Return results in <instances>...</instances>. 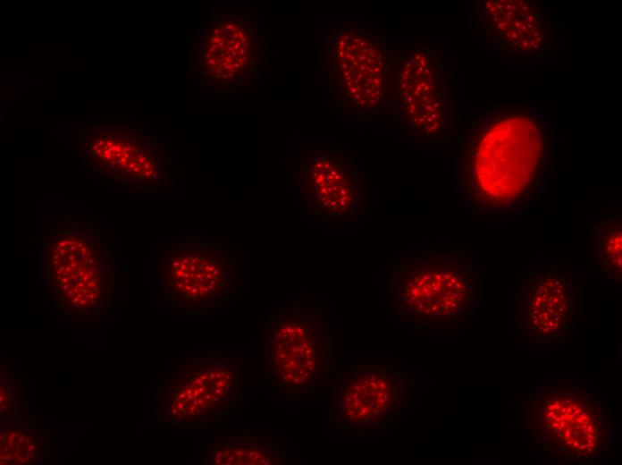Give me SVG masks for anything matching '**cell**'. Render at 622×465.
I'll use <instances>...</instances> for the list:
<instances>
[{"mask_svg": "<svg viewBox=\"0 0 622 465\" xmlns=\"http://www.w3.org/2000/svg\"><path fill=\"white\" fill-rule=\"evenodd\" d=\"M111 164H112V165H114V164H115V162H114V161H111Z\"/></svg>", "mask_w": 622, "mask_h": 465, "instance_id": "obj_25", "label": "cell"}, {"mask_svg": "<svg viewBox=\"0 0 622 465\" xmlns=\"http://www.w3.org/2000/svg\"><path fill=\"white\" fill-rule=\"evenodd\" d=\"M546 134L537 118L502 113L480 118L460 139L456 159L459 197L473 211L509 216L525 211L547 182Z\"/></svg>", "mask_w": 622, "mask_h": 465, "instance_id": "obj_1", "label": "cell"}, {"mask_svg": "<svg viewBox=\"0 0 622 465\" xmlns=\"http://www.w3.org/2000/svg\"><path fill=\"white\" fill-rule=\"evenodd\" d=\"M97 144H98L99 146H104V141H103V140H98Z\"/></svg>", "mask_w": 622, "mask_h": 465, "instance_id": "obj_18", "label": "cell"}, {"mask_svg": "<svg viewBox=\"0 0 622 465\" xmlns=\"http://www.w3.org/2000/svg\"><path fill=\"white\" fill-rule=\"evenodd\" d=\"M621 219L615 218L598 224L591 232L592 253L597 268L614 283H621Z\"/></svg>", "mask_w": 622, "mask_h": 465, "instance_id": "obj_12", "label": "cell"}, {"mask_svg": "<svg viewBox=\"0 0 622 465\" xmlns=\"http://www.w3.org/2000/svg\"><path fill=\"white\" fill-rule=\"evenodd\" d=\"M133 171H134V172H138V171H139V167H135V168L133 169Z\"/></svg>", "mask_w": 622, "mask_h": 465, "instance_id": "obj_23", "label": "cell"}, {"mask_svg": "<svg viewBox=\"0 0 622 465\" xmlns=\"http://www.w3.org/2000/svg\"><path fill=\"white\" fill-rule=\"evenodd\" d=\"M105 159L110 160L111 159V155H108L105 156Z\"/></svg>", "mask_w": 622, "mask_h": 465, "instance_id": "obj_22", "label": "cell"}, {"mask_svg": "<svg viewBox=\"0 0 622 465\" xmlns=\"http://www.w3.org/2000/svg\"><path fill=\"white\" fill-rule=\"evenodd\" d=\"M331 70L340 95L359 111L378 107L387 92V52L369 33L343 30L331 46Z\"/></svg>", "mask_w": 622, "mask_h": 465, "instance_id": "obj_5", "label": "cell"}, {"mask_svg": "<svg viewBox=\"0 0 622 465\" xmlns=\"http://www.w3.org/2000/svg\"><path fill=\"white\" fill-rule=\"evenodd\" d=\"M126 161H127L126 158H122V163H125Z\"/></svg>", "mask_w": 622, "mask_h": 465, "instance_id": "obj_24", "label": "cell"}, {"mask_svg": "<svg viewBox=\"0 0 622 465\" xmlns=\"http://www.w3.org/2000/svg\"><path fill=\"white\" fill-rule=\"evenodd\" d=\"M296 188L316 217L351 218L359 207L360 174L349 155L313 151L302 163Z\"/></svg>", "mask_w": 622, "mask_h": 465, "instance_id": "obj_6", "label": "cell"}, {"mask_svg": "<svg viewBox=\"0 0 622 465\" xmlns=\"http://www.w3.org/2000/svg\"><path fill=\"white\" fill-rule=\"evenodd\" d=\"M395 278L401 312L422 324L452 325L466 317L475 303L474 270L456 255H421L402 263Z\"/></svg>", "mask_w": 622, "mask_h": 465, "instance_id": "obj_3", "label": "cell"}, {"mask_svg": "<svg viewBox=\"0 0 622 465\" xmlns=\"http://www.w3.org/2000/svg\"><path fill=\"white\" fill-rule=\"evenodd\" d=\"M199 55L206 54V72L212 84L234 85L242 81L252 69L254 37L249 25L240 18H222L215 27L206 28Z\"/></svg>", "mask_w": 622, "mask_h": 465, "instance_id": "obj_8", "label": "cell"}, {"mask_svg": "<svg viewBox=\"0 0 622 465\" xmlns=\"http://www.w3.org/2000/svg\"><path fill=\"white\" fill-rule=\"evenodd\" d=\"M103 154H104L105 156H108V155H111L109 148L104 150Z\"/></svg>", "mask_w": 622, "mask_h": 465, "instance_id": "obj_15", "label": "cell"}, {"mask_svg": "<svg viewBox=\"0 0 622 465\" xmlns=\"http://www.w3.org/2000/svg\"><path fill=\"white\" fill-rule=\"evenodd\" d=\"M42 433L16 418H1L0 461L2 465L38 464L45 452Z\"/></svg>", "mask_w": 622, "mask_h": 465, "instance_id": "obj_11", "label": "cell"}, {"mask_svg": "<svg viewBox=\"0 0 622 465\" xmlns=\"http://www.w3.org/2000/svg\"><path fill=\"white\" fill-rule=\"evenodd\" d=\"M116 163H117V164L122 163L121 157H117V158H116Z\"/></svg>", "mask_w": 622, "mask_h": 465, "instance_id": "obj_17", "label": "cell"}, {"mask_svg": "<svg viewBox=\"0 0 622 465\" xmlns=\"http://www.w3.org/2000/svg\"><path fill=\"white\" fill-rule=\"evenodd\" d=\"M347 392L345 406L349 409L345 412L358 422L381 419L393 405L391 381L383 376L371 373L357 377Z\"/></svg>", "mask_w": 622, "mask_h": 465, "instance_id": "obj_10", "label": "cell"}, {"mask_svg": "<svg viewBox=\"0 0 622 465\" xmlns=\"http://www.w3.org/2000/svg\"><path fill=\"white\" fill-rule=\"evenodd\" d=\"M116 156H117V157H121V156H122V153H121V152H116Z\"/></svg>", "mask_w": 622, "mask_h": 465, "instance_id": "obj_21", "label": "cell"}, {"mask_svg": "<svg viewBox=\"0 0 622 465\" xmlns=\"http://www.w3.org/2000/svg\"><path fill=\"white\" fill-rule=\"evenodd\" d=\"M1 418L16 416V378L8 368H1L0 376Z\"/></svg>", "mask_w": 622, "mask_h": 465, "instance_id": "obj_14", "label": "cell"}, {"mask_svg": "<svg viewBox=\"0 0 622 465\" xmlns=\"http://www.w3.org/2000/svg\"><path fill=\"white\" fill-rule=\"evenodd\" d=\"M525 416L534 443L551 460L591 461L610 445L604 403L588 387L547 385L527 402Z\"/></svg>", "mask_w": 622, "mask_h": 465, "instance_id": "obj_2", "label": "cell"}, {"mask_svg": "<svg viewBox=\"0 0 622 465\" xmlns=\"http://www.w3.org/2000/svg\"><path fill=\"white\" fill-rule=\"evenodd\" d=\"M106 146L112 147V146H113V143H112L111 141H107V142H106Z\"/></svg>", "mask_w": 622, "mask_h": 465, "instance_id": "obj_19", "label": "cell"}, {"mask_svg": "<svg viewBox=\"0 0 622 465\" xmlns=\"http://www.w3.org/2000/svg\"><path fill=\"white\" fill-rule=\"evenodd\" d=\"M576 301L571 275L554 267L530 270L518 291V328L531 344L561 341L574 325Z\"/></svg>", "mask_w": 622, "mask_h": 465, "instance_id": "obj_4", "label": "cell"}, {"mask_svg": "<svg viewBox=\"0 0 622 465\" xmlns=\"http://www.w3.org/2000/svg\"><path fill=\"white\" fill-rule=\"evenodd\" d=\"M486 11L503 20L500 22L487 17L492 33L496 34L499 40H505L509 43L510 47L518 50L525 49L526 51L537 47L536 43L541 39L537 38L540 30L534 13L526 4H525L517 20L513 18V11H509L511 17L505 19L497 11L490 9Z\"/></svg>", "mask_w": 622, "mask_h": 465, "instance_id": "obj_13", "label": "cell"}, {"mask_svg": "<svg viewBox=\"0 0 622 465\" xmlns=\"http://www.w3.org/2000/svg\"><path fill=\"white\" fill-rule=\"evenodd\" d=\"M78 246H79V247H81V246H82V243H79Z\"/></svg>", "mask_w": 622, "mask_h": 465, "instance_id": "obj_26", "label": "cell"}, {"mask_svg": "<svg viewBox=\"0 0 622 465\" xmlns=\"http://www.w3.org/2000/svg\"><path fill=\"white\" fill-rule=\"evenodd\" d=\"M103 152H104V150H102V149H97V154H101Z\"/></svg>", "mask_w": 622, "mask_h": 465, "instance_id": "obj_20", "label": "cell"}, {"mask_svg": "<svg viewBox=\"0 0 622 465\" xmlns=\"http://www.w3.org/2000/svg\"><path fill=\"white\" fill-rule=\"evenodd\" d=\"M92 147H93V149H97L99 148V145L97 143H96Z\"/></svg>", "mask_w": 622, "mask_h": 465, "instance_id": "obj_16", "label": "cell"}, {"mask_svg": "<svg viewBox=\"0 0 622 465\" xmlns=\"http://www.w3.org/2000/svg\"><path fill=\"white\" fill-rule=\"evenodd\" d=\"M227 261L213 246L178 253L167 268L172 296L182 301L206 302L223 291L228 280Z\"/></svg>", "mask_w": 622, "mask_h": 465, "instance_id": "obj_9", "label": "cell"}, {"mask_svg": "<svg viewBox=\"0 0 622 465\" xmlns=\"http://www.w3.org/2000/svg\"><path fill=\"white\" fill-rule=\"evenodd\" d=\"M397 105L400 120L421 139L439 135L444 125L442 73L435 55L414 49L399 69Z\"/></svg>", "mask_w": 622, "mask_h": 465, "instance_id": "obj_7", "label": "cell"}]
</instances>
